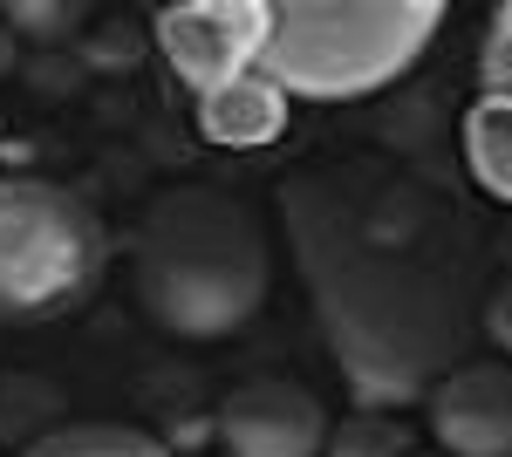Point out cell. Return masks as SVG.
Wrapping results in <instances>:
<instances>
[{
    "instance_id": "6da1fadb",
    "label": "cell",
    "mask_w": 512,
    "mask_h": 457,
    "mask_svg": "<svg viewBox=\"0 0 512 457\" xmlns=\"http://www.w3.org/2000/svg\"><path fill=\"white\" fill-rule=\"evenodd\" d=\"M280 239L355 410H410L472 362L485 239L396 157H321L280 178Z\"/></svg>"
},
{
    "instance_id": "7a4b0ae2",
    "label": "cell",
    "mask_w": 512,
    "mask_h": 457,
    "mask_svg": "<svg viewBox=\"0 0 512 457\" xmlns=\"http://www.w3.org/2000/svg\"><path fill=\"white\" fill-rule=\"evenodd\" d=\"M130 294L171 342H226L274 294V232L226 185H164L130 226Z\"/></svg>"
},
{
    "instance_id": "3957f363",
    "label": "cell",
    "mask_w": 512,
    "mask_h": 457,
    "mask_svg": "<svg viewBox=\"0 0 512 457\" xmlns=\"http://www.w3.org/2000/svg\"><path fill=\"white\" fill-rule=\"evenodd\" d=\"M444 28V0H280L260 76L287 103H362L403 82Z\"/></svg>"
},
{
    "instance_id": "277c9868",
    "label": "cell",
    "mask_w": 512,
    "mask_h": 457,
    "mask_svg": "<svg viewBox=\"0 0 512 457\" xmlns=\"http://www.w3.org/2000/svg\"><path fill=\"white\" fill-rule=\"evenodd\" d=\"M110 273V232L76 185L0 171V328L76 314Z\"/></svg>"
},
{
    "instance_id": "5b68a950",
    "label": "cell",
    "mask_w": 512,
    "mask_h": 457,
    "mask_svg": "<svg viewBox=\"0 0 512 457\" xmlns=\"http://www.w3.org/2000/svg\"><path fill=\"white\" fill-rule=\"evenodd\" d=\"M267 28H274L267 0H171V7L151 14V48L164 55V69L205 103L226 82L260 69Z\"/></svg>"
},
{
    "instance_id": "8992f818",
    "label": "cell",
    "mask_w": 512,
    "mask_h": 457,
    "mask_svg": "<svg viewBox=\"0 0 512 457\" xmlns=\"http://www.w3.org/2000/svg\"><path fill=\"white\" fill-rule=\"evenodd\" d=\"M219 444L226 457H321L328 451V410L308 382L294 376H253L226 389L219 403Z\"/></svg>"
},
{
    "instance_id": "52a82bcc",
    "label": "cell",
    "mask_w": 512,
    "mask_h": 457,
    "mask_svg": "<svg viewBox=\"0 0 512 457\" xmlns=\"http://www.w3.org/2000/svg\"><path fill=\"white\" fill-rule=\"evenodd\" d=\"M444 457H512V362H458L424 396Z\"/></svg>"
},
{
    "instance_id": "ba28073f",
    "label": "cell",
    "mask_w": 512,
    "mask_h": 457,
    "mask_svg": "<svg viewBox=\"0 0 512 457\" xmlns=\"http://www.w3.org/2000/svg\"><path fill=\"white\" fill-rule=\"evenodd\" d=\"M287 89H280L274 76H239L226 82L219 96H205L198 103V137L205 144H219V151H267L280 130H287Z\"/></svg>"
},
{
    "instance_id": "9c48e42d",
    "label": "cell",
    "mask_w": 512,
    "mask_h": 457,
    "mask_svg": "<svg viewBox=\"0 0 512 457\" xmlns=\"http://www.w3.org/2000/svg\"><path fill=\"white\" fill-rule=\"evenodd\" d=\"M458 151L465 171L485 198L512 205V103L506 96H472V110L458 116Z\"/></svg>"
},
{
    "instance_id": "30bf717a",
    "label": "cell",
    "mask_w": 512,
    "mask_h": 457,
    "mask_svg": "<svg viewBox=\"0 0 512 457\" xmlns=\"http://www.w3.org/2000/svg\"><path fill=\"white\" fill-rule=\"evenodd\" d=\"M69 417V396L48 376H28V369H0V444L28 451L48 430H62Z\"/></svg>"
},
{
    "instance_id": "8fae6325",
    "label": "cell",
    "mask_w": 512,
    "mask_h": 457,
    "mask_svg": "<svg viewBox=\"0 0 512 457\" xmlns=\"http://www.w3.org/2000/svg\"><path fill=\"white\" fill-rule=\"evenodd\" d=\"M14 457H171V451H164L151 430H137V423H96V417H82V423L48 430L41 444H28V451H14Z\"/></svg>"
},
{
    "instance_id": "7c38bea8",
    "label": "cell",
    "mask_w": 512,
    "mask_h": 457,
    "mask_svg": "<svg viewBox=\"0 0 512 457\" xmlns=\"http://www.w3.org/2000/svg\"><path fill=\"white\" fill-rule=\"evenodd\" d=\"M417 437L396 410H355L328 430V457H410Z\"/></svg>"
},
{
    "instance_id": "4fadbf2b",
    "label": "cell",
    "mask_w": 512,
    "mask_h": 457,
    "mask_svg": "<svg viewBox=\"0 0 512 457\" xmlns=\"http://www.w3.org/2000/svg\"><path fill=\"white\" fill-rule=\"evenodd\" d=\"M0 21H7L14 35L41 41V48H76L82 28H89V7H82V0H7Z\"/></svg>"
},
{
    "instance_id": "5bb4252c",
    "label": "cell",
    "mask_w": 512,
    "mask_h": 457,
    "mask_svg": "<svg viewBox=\"0 0 512 457\" xmlns=\"http://www.w3.org/2000/svg\"><path fill=\"white\" fill-rule=\"evenodd\" d=\"M144 48H151V35L130 21V14H110V21H96V28H82L76 41V62L89 69V76H103V69H137L144 62Z\"/></svg>"
},
{
    "instance_id": "9a60e30c",
    "label": "cell",
    "mask_w": 512,
    "mask_h": 457,
    "mask_svg": "<svg viewBox=\"0 0 512 457\" xmlns=\"http://www.w3.org/2000/svg\"><path fill=\"white\" fill-rule=\"evenodd\" d=\"M478 96H506L512 103V0L492 7L485 41H478Z\"/></svg>"
},
{
    "instance_id": "2e32d148",
    "label": "cell",
    "mask_w": 512,
    "mask_h": 457,
    "mask_svg": "<svg viewBox=\"0 0 512 457\" xmlns=\"http://www.w3.org/2000/svg\"><path fill=\"white\" fill-rule=\"evenodd\" d=\"M21 76L35 82L41 96H76V82L89 76L76 62V48H48V55H35V62H21Z\"/></svg>"
},
{
    "instance_id": "e0dca14e",
    "label": "cell",
    "mask_w": 512,
    "mask_h": 457,
    "mask_svg": "<svg viewBox=\"0 0 512 457\" xmlns=\"http://www.w3.org/2000/svg\"><path fill=\"white\" fill-rule=\"evenodd\" d=\"M478 328H485V335H492V348H499V355L512 362V273L485 287V307H478Z\"/></svg>"
},
{
    "instance_id": "ac0fdd59",
    "label": "cell",
    "mask_w": 512,
    "mask_h": 457,
    "mask_svg": "<svg viewBox=\"0 0 512 457\" xmlns=\"http://www.w3.org/2000/svg\"><path fill=\"white\" fill-rule=\"evenodd\" d=\"M14 69H21V35L0 21V76H14Z\"/></svg>"
},
{
    "instance_id": "d6986e66",
    "label": "cell",
    "mask_w": 512,
    "mask_h": 457,
    "mask_svg": "<svg viewBox=\"0 0 512 457\" xmlns=\"http://www.w3.org/2000/svg\"><path fill=\"white\" fill-rule=\"evenodd\" d=\"M410 457H444V451H410Z\"/></svg>"
}]
</instances>
